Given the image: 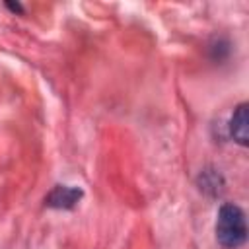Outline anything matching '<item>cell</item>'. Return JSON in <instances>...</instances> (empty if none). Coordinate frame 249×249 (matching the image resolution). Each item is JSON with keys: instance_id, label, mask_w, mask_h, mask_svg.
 Segmentation results:
<instances>
[{"instance_id": "cell-1", "label": "cell", "mask_w": 249, "mask_h": 249, "mask_svg": "<svg viewBox=\"0 0 249 249\" xmlns=\"http://www.w3.org/2000/svg\"><path fill=\"white\" fill-rule=\"evenodd\" d=\"M216 239L226 249H237L247 239L245 214L237 204H222L216 220Z\"/></svg>"}, {"instance_id": "cell-2", "label": "cell", "mask_w": 249, "mask_h": 249, "mask_svg": "<svg viewBox=\"0 0 249 249\" xmlns=\"http://www.w3.org/2000/svg\"><path fill=\"white\" fill-rule=\"evenodd\" d=\"M84 196V191L80 187L72 185H56L51 189V193L45 196V206L58 208V210H70L78 204V200Z\"/></svg>"}, {"instance_id": "cell-3", "label": "cell", "mask_w": 249, "mask_h": 249, "mask_svg": "<svg viewBox=\"0 0 249 249\" xmlns=\"http://www.w3.org/2000/svg\"><path fill=\"white\" fill-rule=\"evenodd\" d=\"M230 134L241 146H247L249 140V126H247V103H239L230 121Z\"/></svg>"}, {"instance_id": "cell-4", "label": "cell", "mask_w": 249, "mask_h": 249, "mask_svg": "<svg viewBox=\"0 0 249 249\" xmlns=\"http://www.w3.org/2000/svg\"><path fill=\"white\" fill-rule=\"evenodd\" d=\"M198 181H200V189L206 191V193H212V195H218L222 191V187H224L222 175L218 171H214V169H204L200 173Z\"/></svg>"}, {"instance_id": "cell-5", "label": "cell", "mask_w": 249, "mask_h": 249, "mask_svg": "<svg viewBox=\"0 0 249 249\" xmlns=\"http://www.w3.org/2000/svg\"><path fill=\"white\" fill-rule=\"evenodd\" d=\"M6 6H8V8H10V10H12V12H19V14H21V12H23V8H21V6H19V4H10V2H8V4H6Z\"/></svg>"}]
</instances>
